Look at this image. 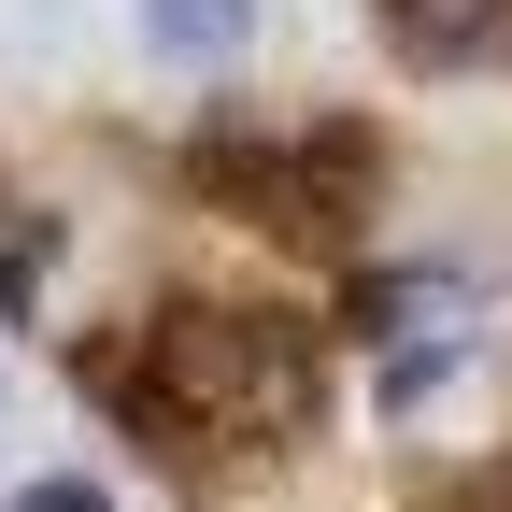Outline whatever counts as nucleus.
<instances>
[{
  "label": "nucleus",
  "mask_w": 512,
  "mask_h": 512,
  "mask_svg": "<svg viewBox=\"0 0 512 512\" xmlns=\"http://www.w3.org/2000/svg\"><path fill=\"white\" fill-rule=\"evenodd\" d=\"M86 384H100L128 427L185 441V456H271V441H299L313 399H328L313 328H299V313H242V299H171V313H143L128 342L86 356Z\"/></svg>",
  "instance_id": "obj_1"
},
{
  "label": "nucleus",
  "mask_w": 512,
  "mask_h": 512,
  "mask_svg": "<svg viewBox=\"0 0 512 512\" xmlns=\"http://www.w3.org/2000/svg\"><path fill=\"white\" fill-rule=\"evenodd\" d=\"M200 185L242 200V214H271L285 242H356L384 157H370V128H214V143H200Z\"/></svg>",
  "instance_id": "obj_2"
},
{
  "label": "nucleus",
  "mask_w": 512,
  "mask_h": 512,
  "mask_svg": "<svg viewBox=\"0 0 512 512\" xmlns=\"http://www.w3.org/2000/svg\"><path fill=\"white\" fill-rule=\"evenodd\" d=\"M256 29H271V0H128V43L157 72H228L256 57Z\"/></svg>",
  "instance_id": "obj_3"
},
{
  "label": "nucleus",
  "mask_w": 512,
  "mask_h": 512,
  "mask_svg": "<svg viewBox=\"0 0 512 512\" xmlns=\"http://www.w3.org/2000/svg\"><path fill=\"white\" fill-rule=\"evenodd\" d=\"M370 15L413 72H498L512 57V0H370Z\"/></svg>",
  "instance_id": "obj_4"
},
{
  "label": "nucleus",
  "mask_w": 512,
  "mask_h": 512,
  "mask_svg": "<svg viewBox=\"0 0 512 512\" xmlns=\"http://www.w3.org/2000/svg\"><path fill=\"white\" fill-rule=\"evenodd\" d=\"M441 370H470V342H384V384H370V399H384V413H413Z\"/></svg>",
  "instance_id": "obj_5"
},
{
  "label": "nucleus",
  "mask_w": 512,
  "mask_h": 512,
  "mask_svg": "<svg viewBox=\"0 0 512 512\" xmlns=\"http://www.w3.org/2000/svg\"><path fill=\"white\" fill-rule=\"evenodd\" d=\"M0 512H128V498H114L100 470H29L15 498H0Z\"/></svg>",
  "instance_id": "obj_6"
},
{
  "label": "nucleus",
  "mask_w": 512,
  "mask_h": 512,
  "mask_svg": "<svg viewBox=\"0 0 512 512\" xmlns=\"http://www.w3.org/2000/svg\"><path fill=\"white\" fill-rule=\"evenodd\" d=\"M427 512H512V484H441Z\"/></svg>",
  "instance_id": "obj_7"
}]
</instances>
